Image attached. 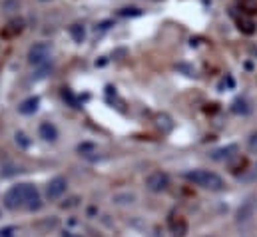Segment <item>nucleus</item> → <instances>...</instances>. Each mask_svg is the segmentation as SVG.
I'll list each match as a JSON object with an SVG mask.
<instances>
[{
	"label": "nucleus",
	"instance_id": "obj_1",
	"mask_svg": "<svg viewBox=\"0 0 257 237\" xmlns=\"http://www.w3.org/2000/svg\"><path fill=\"white\" fill-rule=\"evenodd\" d=\"M184 178L193 185H199L209 191H221L225 187V181L221 179V176H217L215 172H209V170H192V172H186Z\"/></svg>",
	"mask_w": 257,
	"mask_h": 237
},
{
	"label": "nucleus",
	"instance_id": "obj_2",
	"mask_svg": "<svg viewBox=\"0 0 257 237\" xmlns=\"http://www.w3.org/2000/svg\"><path fill=\"white\" fill-rule=\"evenodd\" d=\"M18 191H20V195H22L24 207H28L30 211H38V209L42 207L40 193H38L36 185H32V183H18Z\"/></svg>",
	"mask_w": 257,
	"mask_h": 237
},
{
	"label": "nucleus",
	"instance_id": "obj_3",
	"mask_svg": "<svg viewBox=\"0 0 257 237\" xmlns=\"http://www.w3.org/2000/svg\"><path fill=\"white\" fill-rule=\"evenodd\" d=\"M50 54H52V46H50L48 42H36V44L30 46V50H28V64H32V66H42V64L48 62Z\"/></svg>",
	"mask_w": 257,
	"mask_h": 237
},
{
	"label": "nucleus",
	"instance_id": "obj_4",
	"mask_svg": "<svg viewBox=\"0 0 257 237\" xmlns=\"http://www.w3.org/2000/svg\"><path fill=\"white\" fill-rule=\"evenodd\" d=\"M168 185H170V176L166 172H162V170H156L146 178V187L152 193H162V191L168 189Z\"/></svg>",
	"mask_w": 257,
	"mask_h": 237
},
{
	"label": "nucleus",
	"instance_id": "obj_5",
	"mask_svg": "<svg viewBox=\"0 0 257 237\" xmlns=\"http://www.w3.org/2000/svg\"><path fill=\"white\" fill-rule=\"evenodd\" d=\"M66 187H68V181H66V178H62V176L50 179L48 185H46V197L52 199V201H54V199H60V197L64 195Z\"/></svg>",
	"mask_w": 257,
	"mask_h": 237
},
{
	"label": "nucleus",
	"instance_id": "obj_6",
	"mask_svg": "<svg viewBox=\"0 0 257 237\" xmlns=\"http://www.w3.org/2000/svg\"><path fill=\"white\" fill-rule=\"evenodd\" d=\"M4 205H6L8 209H18V207L24 205L22 195H20V191H18V185H12V187L6 191V195H4Z\"/></svg>",
	"mask_w": 257,
	"mask_h": 237
},
{
	"label": "nucleus",
	"instance_id": "obj_7",
	"mask_svg": "<svg viewBox=\"0 0 257 237\" xmlns=\"http://www.w3.org/2000/svg\"><path fill=\"white\" fill-rule=\"evenodd\" d=\"M253 213H255V199H247L239 209H237V223H245V221H249L251 217H253Z\"/></svg>",
	"mask_w": 257,
	"mask_h": 237
},
{
	"label": "nucleus",
	"instance_id": "obj_8",
	"mask_svg": "<svg viewBox=\"0 0 257 237\" xmlns=\"http://www.w3.org/2000/svg\"><path fill=\"white\" fill-rule=\"evenodd\" d=\"M38 134H40V138H42L44 142H56V140H58V130H56V126L50 124V122H42L40 128H38Z\"/></svg>",
	"mask_w": 257,
	"mask_h": 237
},
{
	"label": "nucleus",
	"instance_id": "obj_9",
	"mask_svg": "<svg viewBox=\"0 0 257 237\" xmlns=\"http://www.w3.org/2000/svg\"><path fill=\"white\" fill-rule=\"evenodd\" d=\"M38 104H40V100H38L36 96H32V98L24 100V102L18 106V112H20V114H24V116H28V114H34V112L38 110Z\"/></svg>",
	"mask_w": 257,
	"mask_h": 237
},
{
	"label": "nucleus",
	"instance_id": "obj_10",
	"mask_svg": "<svg viewBox=\"0 0 257 237\" xmlns=\"http://www.w3.org/2000/svg\"><path fill=\"white\" fill-rule=\"evenodd\" d=\"M235 152H237V146H227V148L215 150V152L211 154V158H213V160H227V158H231Z\"/></svg>",
	"mask_w": 257,
	"mask_h": 237
},
{
	"label": "nucleus",
	"instance_id": "obj_11",
	"mask_svg": "<svg viewBox=\"0 0 257 237\" xmlns=\"http://www.w3.org/2000/svg\"><path fill=\"white\" fill-rule=\"evenodd\" d=\"M70 36H72V40L74 42H84V38H86V30H84V26L82 24H72L70 26Z\"/></svg>",
	"mask_w": 257,
	"mask_h": 237
},
{
	"label": "nucleus",
	"instance_id": "obj_12",
	"mask_svg": "<svg viewBox=\"0 0 257 237\" xmlns=\"http://www.w3.org/2000/svg\"><path fill=\"white\" fill-rule=\"evenodd\" d=\"M239 30H243L245 34H253L255 32V24L251 22V20H245V18H239Z\"/></svg>",
	"mask_w": 257,
	"mask_h": 237
},
{
	"label": "nucleus",
	"instance_id": "obj_13",
	"mask_svg": "<svg viewBox=\"0 0 257 237\" xmlns=\"http://www.w3.org/2000/svg\"><path fill=\"white\" fill-rule=\"evenodd\" d=\"M241 2V10L247 14H255L257 12V0H239Z\"/></svg>",
	"mask_w": 257,
	"mask_h": 237
},
{
	"label": "nucleus",
	"instance_id": "obj_14",
	"mask_svg": "<svg viewBox=\"0 0 257 237\" xmlns=\"http://www.w3.org/2000/svg\"><path fill=\"white\" fill-rule=\"evenodd\" d=\"M8 26H10V28H6V30H4V34H6V36L18 34V32L22 30V20H14V22H10Z\"/></svg>",
	"mask_w": 257,
	"mask_h": 237
},
{
	"label": "nucleus",
	"instance_id": "obj_15",
	"mask_svg": "<svg viewBox=\"0 0 257 237\" xmlns=\"http://www.w3.org/2000/svg\"><path fill=\"white\" fill-rule=\"evenodd\" d=\"M233 112H235V114H247V112H249L247 102H245V100H237V102H233Z\"/></svg>",
	"mask_w": 257,
	"mask_h": 237
},
{
	"label": "nucleus",
	"instance_id": "obj_16",
	"mask_svg": "<svg viewBox=\"0 0 257 237\" xmlns=\"http://www.w3.org/2000/svg\"><path fill=\"white\" fill-rule=\"evenodd\" d=\"M78 152H80V154H84V156H88V154H94V152H96V146H94V144H90V142H84V144H80V146H78Z\"/></svg>",
	"mask_w": 257,
	"mask_h": 237
},
{
	"label": "nucleus",
	"instance_id": "obj_17",
	"mask_svg": "<svg viewBox=\"0 0 257 237\" xmlns=\"http://www.w3.org/2000/svg\"><path fill=\"white\" fill-rule=\"evenodd\" d=\"M16 144H20L22 148H28V146H30V142H28L26 134H22V132H16Z\"/></svg>",
	"mask_w": 257,
	"mask_h": 237
},
{
	"label": "nucleus",
	"instance_id": "obj_18",
	"mask_svg": "<svg viewBox=\"0 0 257 237\" xmlns=\"http://www.w3.org/2000/svg\"><path fill=\"white\" fill-rule=\"evenodd\" d=\"M142 10L140 8H122L120 10V16H140Z\"/></svg>",
	"mask_w": 257,
	"mask_h": 237
},
{
	"label": "nucleus",
	"instance_id": "obj_19",
	"mask_svg": "<svg viewBox=\"0 0 257 237\" xmlns=\"http://www.w3.org/2000/svg\"><path fill=\"white\" fill-rule=\"evenodd\" d=\"M114 201H116V203H132V201H134V195H132V193L116 195V197H114Z\"/></svg>",
	"mask_w": 257,
	"mask_h": 237
},
{
	"label": "nucleus",
	"instance_id": "obj_20",
	"mask_svg": "<svg viewBox=\"0 0 257 237\" xmlns=\"http://www.w3.org/2000/svg\"><path fill=\"white\" fill-rule=\"evenodd\" d=\"M16 233V227H4V229H0V237H14Z\"/></svg>",
	"mask_w": 257,
	"mask_h": 237
},
{
	"label": "nucleus",
	"instance_id": "obj_21",
	"mask_svg": "<svg viewBox=\"0 0 257 237\" xmlns=\"http://www.w3.org/2000/svg\"><path fill=\"white\" fill-rule=\"evenodd\" d=\"M78 197H72V199H68V203H62V207H74V205H78Z\"/></svg>",
	"mask_w": 257,
	"mask_h": 237
},
{
	"label": "nucleus",
	"instance_id": "obj_22",
	"mask_svg": "<svg viewBox=\"0 0 257 237\" xmlns=\"http://www.w3.org/2000/svg\"><path fill=\"white\" fill-rule=\"evenodd\" d=\"M62 237H82V235H78V233H74V231H64Z\"/></svg>",
	"mask_w": 257,
	"mask_h": 237
},
{
	"label": "nucleus",
	"instance_id": "obj_23",
	"mask_svg": "<svg viewBox=\"0 0 257 237\" xmlns=\"http://www.w3.org/2000/svg\"><path fill=\"white\" fill-rule=\"evenodd\" d=\"M0 215H2V211H0Z\"/></svg>",
	"mask_w": 257,
	"mask_h": 237
}]
</instances>
